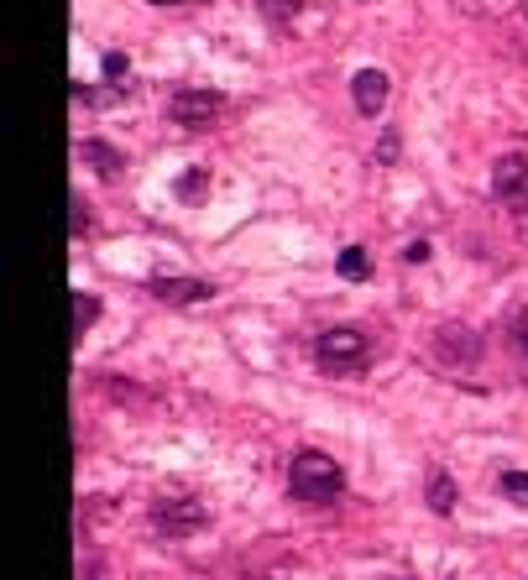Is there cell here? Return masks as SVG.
<instances>
[{
  "mask_svg": "<svg viewBox=\"0 0 528 580\" xmlns=\"http://www.w3.org/2000/svg\"><path fill=\"white\" fill-rule=\"evenodd\" d=\"M288 486H293L298 502L330 507L340 492H346V476H340V466H335L325 450H298L293 455V471H288Z\"/></svg>",
  "mask_w": 528,
  "mask_h": 580,
  "instance_id": "cell-1",
  "label": "cell"
},
{
  "mask_svg": "<svg viewBox=\"0 0 528 580\" xmlns=\"http://www.w3.org/2000/svg\"><path fill=\"white\" fill-rule=\"evenodd\" d=\"M314 361L325 366L330 377H346V371H356V366L372 361V340H366V330H356V324H335V330L319 335Z\"/></svg>",
  "mask_w": 528,
  "mask_h": 580,
  "instance_id": "cell-2",
  "label": "cell"
},
{
  "mask_svg": "<svg viewBox=\"0 0 528 580\" xmlns=\"http://www.w3.org/2000/svg\"><path fill=\"white\" fill-rule=\"evenodd\" d=\"M204 523H210V513H204L199 497H163V502H152V528L163 533V539H189V533H199Z\"/></svg>",
  "mask_w": 528,
  "mask_h": 580,
  "instance_id": "cell-3",
  "label": "cell"
},
{
  "mask_svg": "<svg viewBox=\"0 0 528 580\" xmlns=\"http://www.w3.org/2000/svg\"><path fill=\"white\" fill-rule=\"evenodd\" d=\"M220 110H225V95H215V89H178V95L168 100V115H173V126H189V131H204V126H215L220 121Z\"/></svg>",
  "mask_w": 528,
  "mask_h": 580,
  "instance_id": "cell-4",
  "label": "cell"
},
{
  "mask_svg": "<svg viewBox=\"0 0 528 580\" xmlns=\"http://www.w3.org/2000/svg\"><path fill=\"white\" fill-rule=\"evenodd\" d=\"M481 356V335L461 319H445L440 330H434V361L440 366H476Z\"/></svg>",
  "mask_w": 528,
  "mask_h": 580,
  "instance_id": "cell-5",
  "label": "cell"
},
{
  "mask_svg": "<svg viewBox=\"0 0 528 580\" xmlns=\"http://www.w3.org/2000/svg\"><path fill=\"white\" fill-rule=\"evenodd\" d=\"M492 194L508 204V210H528V157L523 152H508V157H497V168H492Z\"/></svg>",
  "mask_w": 528,
  "mask_h": 580,
  "instance_id": "cell-6",
  "label": "cell"
},
{
  "mask_svg": "<svg viewBox=\"0 0 528 580\" xmlns=\"http://www.w3.org/2000/svg\"><path fill=\"white\" fill-rule=\"evenodd\" d=\"M147 293L163 298V304H204V298H215V288L204 277H152Z\"/></svg>",
  "mask_w": 528,
  "mask_h": 580,
  "instance_id": "cell-7",
  "label": "cell"
},
{
  "mask_svg": "<svg viewBox=\"0 0 528 580\" xmlns=\"http://www.w3.org/2000/svg\"><path fill=\"white\" fill-rule=\"evenodd\" d=\"M387 89H393V84H387L382 68H361V74L351 79V100H356V110L366 115V121H377V115H382Z\"/></svg>",
  "mask_w": 528,
  "mask_h": 580,
  "instance_id": "cell-8",
  "label": "cell"
},
{
  "mask_svg": "<svg viewBox=\"0 0 528 580\" xmlns=\"http://www.w3.org/2000/svg\"><path fill=\"white\" fill-rule=\"evenodd\" d=\"M79 157H84L100 178H116V173L126 168V157H121L116 147H110V142H95V136H89V142H79Z\"/></svg>",
  "mask_w": 528,
  "mask_h": 580,
  "instance_id": "cell-9",
  "label": "cell"
},
{
  "mask_svg": "<svg viewBox=\"0 0 528 580\" xmlns=\"http://www.w3.org/2000/svg\"><path fill=\"white\" fill-rule=\"evenodd\" d=\"M335 272L346 277V283H366V277H372V257H366L361 246H346V251L335 257Z\"/></svg>",
  "mask_w": 528,
  "mask_h": 580,
  "instance_id": "cell-10",
  "label": "cell"
},
{
  "mask_svg": "<svg viewBox=\"0 0 528 580\" xmlns=\"http://www.w3.org/2000/svg\"><path fill=\"white\" fill-rule=\"evenodd\" d=\"M429 507H434V513H455V481H450V471H434L429 476Z\"/></svg>",
  "mask_w": 528,
  "mask_h": 580,
  "instance_id": "cell-11",
  "label": "cell"
},
{
  "mask_svg": "<svg viewBox=\"0 0 528 580\" xmlns=\"http://www.w3.org/2000/svg\"><path fill=\"white\" fill-rule=\"evenodd\" d=\"M262 6V16L272 21V27H288V21L298 16V6H304V0H257Z\"/></svg>",
  "mask_w": 528,
  "mask_h": 580,
  "instance_id": "cell-12",
  "label": "cell"
},
{
  "mask_svg": "<svg viewBox=\"0 0 528 580\" xmlns=\"http://www.w3.org/2000/svg\"><path fill=\"white\" fill-rule=\"evenodd\" d=\"M100 319V298H89V293H74V335H84L89 324Z\"/></svg>",
  "mask_w": 528,
  "mask_h": 580,
  "instance_id": "cell-13",
  "label": "cell"
},
{
  "mask_svg": "<svg viewBox=\"0 0 528 580\" xmlns=\"http://www.w3.org/2000/svg\"><path fill=\"white\" fill-rule=\"evenodd\" d=\"M173 194H178L183 204H199V199H204V173H199V168H194V173H183V178L173 183Z\"/></svg>",
  "mask_w": 528,
  "mask_h": 580,
  "instance_id": "cell-14",
  "label": "cell"
},
{
  "mask_svg": "<svg viewBox=\"0 0 528 580\" xmlns=\"http://www.w3.org/2000/svg\"><path fill=\"white\" fill-rule=\"evenodd\" d=\"M502 492H508L518 507H528V471H502Z\"/></svg>",
  "mask_w": 528,
  "mask_h": 580,
  "instance_id": "cell-15",
  "label": "cell"
},
{
  "mask_svg": "<svg viewBox=\"0 0 528 580\" xmlns=\"http://www.w3.org/2000/svg\"><path fill=\"white\" fill-rule=\"evenodd\" d=\"M84 210H89V204L74 194V236H84V230H89V215H84Z\"/></svg>",
  "mask_w": 528,
  "mask_h": 580,
  "instance_id": "cell-16",
  "label": "cell"
},
{
  "mask_svg": "<svg viewBox=\"0 0 528 580\" xmlns=\"http://www.w3.org/2000/svg\"><path fill=\"white\" fill-rule=\"evenodd\" d=\"M105 74L121 79V74H126V58H121V53H105Z\"/></svg>",
  "mask_w": 528,
  "mask_h": 580,
  "instance_id": "cell-17",
  "label": "cell"
},
{
  "mask_svg": "<svg viewBox=\"0 0 528 580\" xmlns=\"http://www.w3.org/2000/svg\"><path fill=\"white\" fill-rule=\"evenodd\" d=\"M377 157H382V162H393V157H398V136H393V131H387V136H382V147H377Z\"/></svg>",
  "mask_w": 528,
  "mask_h": 580,
  "instance_id": "cell-18",
  "label": "cell"
},
{
  "mask_svg": "<svg viewBox=\"0 0 528 580\" xmlns=\"http://www.w3.org/2000/svg\"><path fill=\"white\" fill-rule=\"evenodd\" d=\"M403 257H408V262H424V257H429V241H413V246L403 251Z\"/></svg>",
  "mask_w": 528,
  "mask_h": 580,
  "instance_id": "cell-19",
  "label": "cell"
},
{
  "mask_svg": "<svg viewBox=\"0 0 528 580\" xmlns=\"http://www.w3.org/2000/svg\"><path fill=\"white\" fill-rule=\"evenodd\" d=\"M152 6H183V0H152Z\"/></svg>",
  "mask_w": 528,
  "mask_h": 580,
  "instance_id": "cell-20",
  "label": "cell"
}]
</instances>
